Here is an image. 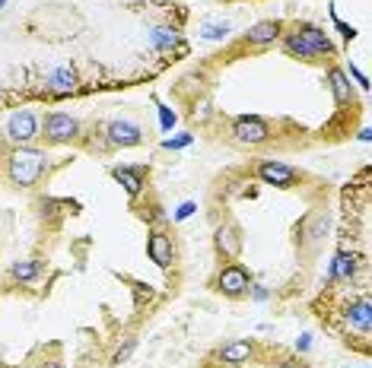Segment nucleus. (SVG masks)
<instances>
[{"label": "nucleus", "instance_id": "obj_11", "mask_svg": "<svg viewBox=\"0 0 372 368\" xmlns=\"http://www.w3.org/2000/svg\"><path fill=\"white\" fill-rule=\"evenodd\" d=\"M111 175H115V181L124 184V191L131 194V197H137L140 187L146 184V169H144V165H121V169H115Z\"/></svg>", "mask_w": 372, "mask_h": 368}, {"label": "nucleus", "instance_id": "obj_18", "mask_svg": "<svg viewBox=\"0 0 372 368\" xmlns=\"http://www.w3.org/2000/svg\"><path fill=\"white\" fill-rule=\"evenodd\" d=\"M277 368H305V365H303V362H296V359H287V362H280Z\"/></svg>", "mask_w": 372, "mask_h": 368}, {"label": "nucleus", "instance_id": "obj_17", "mask_svg": "<svg viewBox=\"0 0 372 368\" xmlns=\"http://www.w3.org/2000/svg\"><path fill=\"white\" fill-rule=\"evenodd\" d=\"M226 35V26H214V22H204V38H220Z\"/></svg>", "mask_w": 372, "mask_h": 368}, {"label": "nucleus", "instance_id": "obj_12", "mask_svg": "<svg viewBox=\"0 0 372 368\" xmlns=\"http://www.w3.org/2000/svg\"><path fill=\"white\" fill-rule=\"evenodd\" d=\"M255 355V346L248 340H235V343H226V346L220 349V359L226 362V365H242V362H248Z\"/></svg>", "mask_w": 372, "mask_h": 368}, {"label": "nucleus", "instance_id": "obj_5", "mask_svg": "<svg viewBox=\"0 0 372 368\" xmlns=\"http://www.w3.org/2000/svg\"><path fill=\"white\" fill-rule=\"evenodd\" d=\"M233 134H235V140H239V143L258 146V143H264V140L270 136V127H268V121H264V118L242 115V118H235V121H233Z\"/></svg>", "mask_w": 372, "mask_h": 368}, {"label": "nucleus", "instance_id": "obj_16", "mask_svg": "<svg viewBox=\"0 0 372 368\" xmlns=\"http://www.w3.org/2000/svg\"><path fill=\"white\" fill-rule=\"evenodd\" d=\"M134 346H137V343H134V340H128V343H124V346L115 353V359H111V362H115V365H121V362H124V359H128V355L134 353Z\"/></svg>", "mask_w": 372, "mask_h": 368}, {"label": "nucleus", "instance_id": "obj_4", "mask_svg": "<svg viewBox=\"0 0 372 368\" xmlns=\"http://www.w3.org/2000/svg\"><path fill=\"white\" fill-rule=\"evenodd\" d=\"M216 289L223 295H229V299H239V295H245L252 289V276H248V270L242 264H229L216 276Z\"/></svg>", "mask_w": 372, "mask_h": 368}, {"label": "nucleus", "instance_id": "obj_8", "mask_svg": "<svg viewBox=\"0 0 372 368\" xmlns=\"http://www.w3.org/2000/svg\"><path fill=\"white\" fill-rule=\"evenodd\" d=\"M258 178L264 184H274V187H293L296 184V169H289L283 162H261L258 165Z\"/></svg>", "mask_w": 372, "mask_h": 368}, {"label": "nucleus", "instance_id": "obj_14", "mask_svg": "<svg viewBox=\"0 0 372 368\" xmlns=\"http://www.w3.org/2000/svg\"><path fill=\"white\" fill-rule=\"evenodd\" d=\"M216 245H220V251L226 254V257H235V254H239V232H235L233 225L220 229V232H216Z\"/></svg>", "mask_w": 372, "mask_h": 368}, {"label": "nucleus", "instance_id": "obj_1", "mask_svg": "<svg viewBox=\"0 0 372 368\" xmlns=\"http://www.w3.org/2000/svg\"><path fill=\"white\" fill-rule=\"evenodd\" d=\"M283 51L289 57H299V61H324V57H334V45H331L328 32L309 22H296L283 35Z\"/></svg>", "mask_w": 372, "mask_h": 368}, {"label": "nucleus", "instance_id": "obj_7", "mask_svg": "<svg viewBox=\"0 0 372 368\" xmlns=\"http://www.w3.org/2000/svg\"><path fill=\"white\" fill-rule=\"evenodd\" d=\"M109 143H115V146L144 143V127H140L137 121H111L109 124Z\"/></svg>", "mask_w": 372, "mask_h": 368}, {"label": "nucleus", "instance_id": "obj_19", "mask_svg": "<svg viewBox=\"0 0 372 368\" xmlns=\"http://www.w3.org/2000/svg\"><path fill=\"white\" fill-rule=\"evenodd\" d=\"M39 368H64L61 362H45V365H39Z\"/></svg>", "mask_w": 372, "mask_h": 368}, {"label": "nucleus", "instance_id": "obj_15", "mask_svg": "<svg viewBox=\"0 0 372 368\" xmlns=\"http://www.w3.org/2000/svg\"><path fill=\"white\" fill-rule=\"evenodd\" d=\"M20 283H32L35 276L41 273V264L39 260H20V264H13V270H10Z\"/></svg>", "mask_w": 372, "mask_h": 368}, {"label": "nucleus", "instance_id": "obj_13", "mask_svg": "<svg viewBox=\"0 0 372 368\" xmlns=\"http://www.w3.org/2000/svg\"><path fill=\"white\" fill-rule=\"evenodd\" d=\"M328 80H331V92H334V99H338L340 105L344 102H350V83H347V76H344V70H331L328 73Z\"/></svg>", "mask_w": 372, "mask_h": 368}, {"label": "nucleus", "instance_id": "obj_10", "mask_svg": "<svg viewBox=\"0 0 372 368\" xmlns=\"http://www.w3.org/2000/svg\"><path fill=\"white\" fill-rule=\"evenodd\" d=\"M280 29H283V22H277V20H264V22H258V26L248 29L245 41H248V45H255V48L274 45V41L280 38Z\"/></svg>", "mask_w": 372, "mask_h": 368}, {"label": "nucleus", "instance_id": "obj_2", "mask_svg": "<svg viewBox=\"0 0 372 368\" xmlns=\"http://www.w3.org/2000/svg\"><path fill=\"white\" fill-rule=\"evenodd\" d=\"M45 165H48V156L41 150L20 146V150H13L7 156V181L16 184V187H32V184H39Z\"/></svg>", "mask_w": 372, "mask_h": 368}, {"label": "nucleus", "instance_id": "obj_9", "mask_svg": "<svg viewBox=\"0 0 372 368\" xmlns=\"http://www.w3.org/2000/svg\"><path fill=\"white\" fill-rule=\"evenodd\" d=\"M146 254H150V260H156L159 267H169L175 257V248H172V239L165 232H153L150 239H146Z\"/></svg>", "mask_w": 372, "mask_h": 368}, {"label": "nucleus", "instance_id": "obj_6", "mask_svg": "<svg viewBox=\"0 0 372 368\" xmlns=\"http://www.w3.org/2000/svg\"><path fill=\"white\" fill-rule=\"evenodd\" d=\"M41 134V121H39V115L35 111H16L13 118H10V124H7V136L13 140V143H32L35 136Z\"/></svg>", "mask_w": 372, "mask_h": 368}, {"label": "nucleus", "instance_id": "obj_3", "mask_svg": "<svg viewBox=\"0 0 372 368\" xmlns=\"http://www.w3.org/2000/svg\"><path fill=\"white\" fill-rule=\"evenodd\" d=\"M76 134H80V124H76V118L64 115V111H48L45 115V121H41V136L48 140V143H70V140H76Z\"/></svg>", "mask_w": 372, "mask_h": 368}]
</instances>
